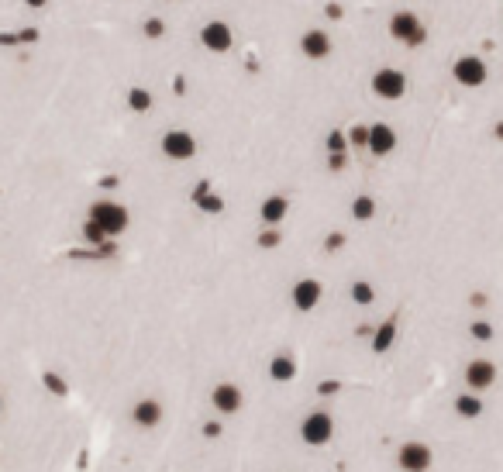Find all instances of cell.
<instances>
[{
  "instance_id": "3",
  "label": "cell",
  "mask_w": 503,
  "mask_h": 472,
  "mask_svg": "<svg viewBox=\"0 0 503 472\" xmlns=\"http://www.w3.org/2000/svg\"><path fill=\"white\" fill-rule=\"evenodd\" d=\"M300 438H303L311 448L328 445V442L335 438V418H331L328 410H314V414H307V418L300 420Z\"/></svg>"
},
{
  "instance_id": "28",
  "label": "cell",
  "mask_w": 503,
  "mask_h": 472,
  "mask_svg": "<svg viewBox=\"0 0 503 472\" xmlns=\"http://www.w3.org/2000/svg\"><path fill=\"white\" fill-rule=\"evenodd\" d=\"M279 241H283V235H279V228L265 224V231L259 235V248H279Z\"/></svg>"
},
{
  "instance_id": "18",
  "label": "cell",
  "mask_w": 503,
  "mask_h": 472,
  "mask_svg": "<svg viewBox=\"0 0 503 472\" xmlns=\"http://www.w3.org/2000/svg\"><path fill=\"white\" fill-rule=\"evenodd\" d=\"M455 414L458 418H466V420H476L479 414H482V400H479V393H458L455 396Z\"/></svg>"
},
{
  "instance_id": "4",
  "label": "cell",
  "mask_w": 503,
  "mask_h": 472,
  "mask_svg": "<svg viewBox=\"0 0 503 472\" xmlns=\"http://www.w3.org/2000/svg\"><path fill=\"white\" fill-rule=\"evenodd\" d=\"M451 76L458 86H469V90H476L486 83L490 76V66H486V59L482 55H458L455 62H451Z\"/></svg>"
},
{
  "instance_id": "31",
  "label": "cell",
  "mask_w": 503,
  "mask_h": 472,
  "mask_svg": "<svg viewBox=\"0 0 503 472\" xmlns=\"http://www.w3.org/2000/svg\"><path fill=\"white\" fill-rule=\"evenodd\" d=\"M45 386H49V390H52V393H66V383H62V379H59V376H52V372H45Z\"/></svg>"
},
{
  "instance_id": "33",
  "label": "cell",
  "mask_w": 503,
  "mask_h": 472,
  "mask_svg": "<svg viewBox=\"0 0 503 472\" xmlns=\"http://www.w3.org/2000/svg\"><path fill=\"white\" fill-rule=\"evenodd\" d=\"M324 14H328V18H335V21H338V18H342V7H338V4H328V7H324Z\"/></svg>"
},
{
  "instance_id": "35",
  "label": "cell",
  "mask_w": 503,
  "mask_h": 472,
  "mask_svg": "<svg viewBox=\"0 0 503 472\" xmlns=\"http://www.w3.org/2000/svg\"><path fill=\"white\" fill-rule=\"evenodd\" d=\"M493 134H497V142H503V121H497V125H493Z\"/></svg>"
},
{
  "instance_id": "32",
  "label": "cell",
  "mask_w": 503,
  "mask_h": 472,
  "mask_svg": "<svg viewBox=\"0 0 503 472\" xmlns=\"http://www.w3.org/2000/svg\"><path fill=\"white\" fill-rule=\"evenodd\" d=\"M204 438H221V424H217V420H207V424H204Z\"/></svg>"
},
{
  "instance_id": "36",
  "label": "cell",
  "mask_w": 503,
  "mask_h": 472,
  "mask_svg": "<svg viewBox=\"0 0 503 472\" xmlns=\"http://www.w3.org/2000/svg\"><path fill=\"white\" fill-rule=\"evenodd\" d=\"M28 7H35V11H38V7H45V4H49V0H25Z\"/></svg>"
},
{
  "instance_id": "2",
  "label": "cell",
  "mask_w": 503,
  "mask_h": 472,
  "mask_svg": "<svg viewBox=\"0 0 503 472\" xmlns=\"http://www.w3.org/2000/svg\"><path fill=\"white\" fill-rule=\"evenodd\" d=\"M390 35L397 38L400 45H407V49H417V45H424V38H427L424 21L414 11H397V14L390 18Z\"/></svg>"
},
{
  "instance_id": "6",
  "label": "cell",
  "mask_w": 503,
  "mask_h": 472,
  "mask_svg": "<svg viewBox=\"0 0 503 472\" xmlns=\"http://www.w3.org/2000/svg\"><path fill=\"white\" fill-rule=\"evenodd\" d=\"M159 149H162V156L166 159H173V162H186V159L197 156V138H193L190 132H183V128H173V132L162 134Z\"/></svg>"
},
{
  "instance_id": "24",
  "label": "cell",
  "mask_w": 503,
  "mask_h": 472,
  "mask_svg": "<svg viewBox=\"0 0 503 472\" xmlns=\"http://www.w3.org/2000/svg\"><path fill=\"white\" fill-rule=\"evenodd\" d=\"M366 142H369V125H352L348 128V145L352 149H366Z\"/></svg>"
},
{
  "instance_id": "21",
  "label": "cell",
  "mask_w": 503,
  "mask_h": 472,
  "mask_svg": "<svg viewBox=\"0 0 503 472\" xmlns=\"http://www.w3.org/2000/svg\"><path fill=\"white\" fill-rule=\"evenodd\" d=\"M352 300H355L359 307H369L372 300H376V289H372V283H366V280L352 283Z\"/></svg>"
},
{
  "instance_id": "19",
  "label": "cell",
  "mask_w": 503,
  "mask_h": 472,
  "mask_svg": "<svg viewBox=\"0 0 503 472\" xmlns=\"http://www.w3.org/2000/svg\"><path fill=\"white\" fill-rule=\"evenodd\" d=\"M128 107H132L134 114L152 110V93H149L145 86H132V90H128Z\"/></svg>"
},
{
  "instance_id": "10",
  "label": "cell",
  "mask_w": 503,
  "mask_h": 472,
  "mask_svg": "<svg viewBox=\"0 0 503 472\" xmlns=\"http://www.w3.org/2000/svg\"><path fill=\"white\" fill-rule=\"evenodd\" d=\"M493 383H497V366H493L490 359H473V362L466 366V386H469L473 393L490 390Z\"/></svg>"
},
{
  "instance_id": "26",
  "label": "cell",
  "mask_w": 503,
  "mask_h": 472,
  "mask_svg": "<svg viewBox=\"0 0 503 472\" xmlns=\"http://www.w3.org/2000/svg\"><path fill=\"white\" fill-rule=\"evenodd\" d=\"M324 145H328V152H348V134L345 132H328Z\"/></svg>"
},
{
  "instance_id": "30",
  "label": "cell",
  "mask_w": 503,
  "mask_h": 472,
  "mask_svg": "<svg viewBox=\"0 0 503 472\" xmlns=\"http://www.w3.org/2000/svg\"><path fill=\"white\" fill-rule=\"evenodd\" d=\"M342 245H345V235H342V231H331V235L324 238V248H328V252H338Z\"/></svg>"
},
{
  "instance_id": "23",
  "label": "cell",
  "mask_w": 503,
  "mask_h": 472,
  "mask_svg": "<svg viewBox=\"0 0 503 472\" xmlns=\"http://www.w3.org/2000/svg\"><path fill=\"white\" fill-rule=\"evenodd\" d=\"M83 238H86L90 245H104V241H107V231L100 228V224H97V221H90V217H86V224H83Z\"/></svg>"
},
{
  "instance_id": "16",
  "label": "cell",
  "mask_w": 503,
  "mask_h": 472,
  "mask_svg": "<svg viewBox=\"0 0 503 472\" xmlns=\"http://www.w3.org/2000/svg\"><path fill=\"white\" fill-rule=\"evenodd\" d=\"M397 341V317H390V321H383L376 331H372V352L376 355H383V352H390V345Z\"/></svg>"
},
{
  "instance_id": "20",
  "label": "cell",
  "mask_w": 503,
  "mask_h": 472,
  "mask_svg": "<svg viewBox=\"0 0 503 472\" xmlns=\"http://www.w3.org/2000/svg\"><path fill=\"white\" fill-rule=\"evenodd\" d=\"M352 217H355V221H372V217H376V200L366 197V193L355 197V200H352Z\"/></svg>"
},
{
  "instance_id": "12",
  "label": "cell",
  "mask_w": 503,
  "mask_h": 472,
  "mask_svg": "<svg viewBox=\"0 0 503 472\" xmlns=\"http://www.w3.org/2000/svg\"><path fill=\"white\" fill-rule=\"evenodd\" d=\"M211 403H214V410L217 414H238L241 410V403H245V396H241V390L235 386V383H217L211 390Z\"/></svg>"
},
{
  "instance_id": "15",
  "label": "cell",
  "mask_w": 503,
  "mask_h": 472,
  "mask_svg": "<svg viewBox=\"0 0 503 472\" xmlns=\"http://www.w3.org/2000/svg\"><path fill=\"white\" fill-rule=\"evenodd\" d=\"M287 210H290L287 197L272 193V197H265V200H262V207H259V217H262V224H272V228H279V221L287 217Z\"/></svg>"
},
{
  "instance_id": "13",
  "label": "cell",
  "mask_w": 503,
  "mask_h": 472,
  "mask_svg": "<svg viewBox=\"0 0 503 472\" xmlns=\"http://www.w3.org/2000/svg\"><path fill=\"white\" fill-rule=\"evenodd\" d=\"M366 149H369L376 159H386L397 149V132H393L386 121H376V125H369V142H366Z\"/></svg>"
},
{
  "instance_id": "8",
  "label": "cell",
  "mask_w": 503,
  "mask_h": 472,
  "mask_svg": "<svg viewBox=\"0 0 503 472\" xmlns=\"http://www.w3.org/2000/svg\"><path fill=\"white\" fill-rule=\"evenodd\" d=\"M200 45L207 49V52L221 55V52H231V45H235V31L228 21H207V25L200 28Z\"/></svg>"
},
{
  "instance_id": "29",
  "label": "cell",
  "mask_w": 503,
  "mask_h": 472,
  "mask_svg": "<svg viewBox=\"0 0 503 472\" xmlns=\"http://www.w3.org/2000/svg\"><path fill=\"white\" fill-rule=\"evenodd\" d=\"M345 166H348V152H328V169L331 173H342Z\"/></svg>"
},
{
  "instance_id": "5",
  "label": "cell",
  "mask_w": 503,
  "mask_h": 472,
  "mask_svg": "<svg viewBox=\"0 0 503 472\" xmlns=\"http://www.w3.org/2000/svg\"><path fill=\"white\" fill-rule=\"evenodd\" d=\"M369 86L379 100H400V97L407 93V76H403L400 69H393V66H383V69L372 73Z\"/></svg>"
},
{
  "instance_id": "25",
  "label": "cell",
  "mask_w": 503,
  "mask_h": 472,
  "mask_svg": "<svg viewBox=\"0 0 503 472\" xmlns=\"http://www.w3.org/2000/svg\"><path fill=\"white\" fill-rule=\"evenodd\" d=\"M141 35H145L149 42L162 38V35H166V21H162V18H149V21H141Z\"/></svg>"
},
{
  "instance_id": "9",
  "label": "cell",
  "mask_w": 503,
  "mask_h": 472,
  "mask_svg": "<svg viewBox=\"0 0 503 472\" xmlns=\"http://www.w3.org/2000/svg\"><path fill=\"white\" fill-rule=\"evenodd\" d=\"M331 35L324 31V28H307L303 35H300V52L307 55V59H314V62H320V59H328L331 55Z\"/></svg>"
},
{
  "instance_id": "11",
  "label": "cell",
  "mask_w": 503,
  "mask_h": 472,
  "mask_svg": "<svg viewBox=\"0 0 503 472\" xmlns=\"http://www.w3.org/2000/svg\"><path fill=\"white\" fill-rule=\"evenodd\" d=\"M290 297H293V307L307 314V311H314V307L320 304V297H324V287H320L318 280H311V276H307V280H296V283H293Z\"/></svg>"
},
{
  "instance_id": "17",
  "label": "cell",
  "mask_w": 503,
  "mask_h": 472,
  "mask_svg": "<svg viewBox=\"0 0 503 472\" xmlns=\"http://www.w3.org/2000/svg\"><path fill=\"white\" fill-rule=\"evenodd\" d=\"M269 376H272L276 383H290L293 376H296V362H293V355H287V352L272 355V362H269Z\"/></svg>"
},
{
  "instance_id": "37",
  "label": "cell",
  "mask_w": 503,
  "mask_h": 472,
  "mask_svg": "<svg viewBox=\"0 0 503 472\" xmlns=\"http://www.w3.org/2000/svg\"><path fill=\"white\" fill-rule=\"evenodd\" d=\"M0 414H4V396H0Z\"/></svg>"
},
{
  "instance_id": "22",
  "label": "cell",
  "mask_w": 503,
  "mask_h": 472,
  "mask_svg": "<svg viewBox=\"0 0 503 472\" xmlns=\"http://www.w3.org/2000/svg\"><path fill=\"white\" fill-rule=\"evenodd\" d=\"M193 197H197V204H200V207L207 210V214H217V210L224 207V204H221V197H211V193H207V183L200 186V190H197Z\"/></svg>"
},
{
  "instance_id": "1",
  "label": "cell",
  "mask_w": 503,
  "mask_h": 472,
  "mask_svg": "<svg viewBox=\"0 0 503 472\" xmlns=\"http://www.w3.org/2000/svg\"><path fill=\"white\" fill-rule=\"evenodd\" d=\"M90 221H97L107 231V238H117L128 228V207L117 200H97V204H90Z\"/></svg>"
},
{
  "instance_id": "7",
  "label": "cell",
  "mask_w": 503,
  "mask_h": 472,
  "mask_svg": "<svg viewBox=\"0 0 503 472\" xmlns=\"http://www.w3.org/2000/svg\"><path fill=\"white\" fill-rule=\"evenodd\" d=\"M431 462H434V455H431V448L424 442H403L397 448V466L403 472H427Z\"/></svg>"
},
{
  "instance_id": "27",
  "label": "cell",
  "mask_w": 503,
  "mask_h": 472,
  "mask_svg": "<svg viewBox=\"0 0 503 472\" xmlns=\"http://www.w3.org/2000/svg\"><path fill=\"white\" fill-rule=\"evenodd\" d=\"M469 335L476 341H493V324H490V321H473V324H469Z\"/></svg>"
},
{
  "instance_id": "34",
  "label": "cell",
  "mask_w": 503,
  "mask_h": 472,
  "mask_svg": "<svg viewBox=\"0 0 503 472\" xmlns=\"http://www.w3.org/2000/svg\"><path fill=\"white\" fill-rule=\"evenodd\" d=\"M473 307H486V293H473Z\"/></svg>"
},
{
  "instance_id": "14",
  "label": "cell",
  "mask_w": 503,
  "mask_h": 472,
  "mask_svg": "<svg viewBox=\"0 0 503 472\" xmlns=\"http://www.w3.org/2000/svg\"><path fill=\"white\" fill-rule=\"evenodd\" d=\"M132 420L141 427V431H152V427L162 420V403L159 400H152V396L138 400V403L132 407Z\"/></svg>"
}]
</instances>
